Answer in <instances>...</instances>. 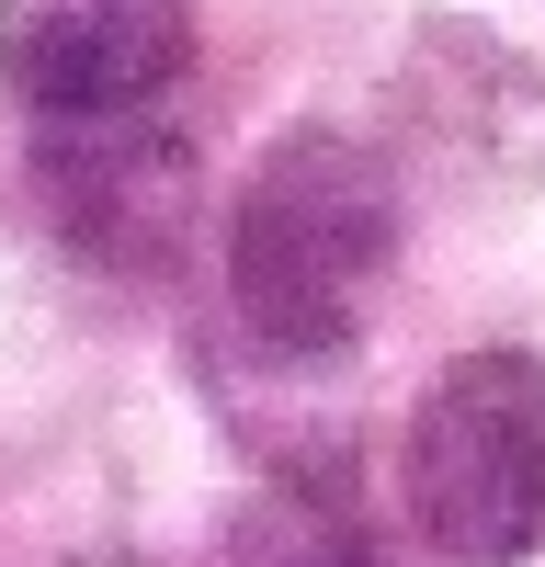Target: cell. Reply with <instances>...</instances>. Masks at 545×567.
<instances>
[{
  "label": "cell",
  "mask_w": 545,
  "mask_h": 567,
  "mask_svg": "<svg viewBox=\"0 0 545 567\" xmlns=\"http://www.w3.org/2000/svg\"><path fill=\"white\" fill-rule=\"evenodd\" d=\"M194 69V0H0V91L34 125L148 114Z\"/></svg>",
  "instance_id": "cell-3"
},
{
  "label": "cell",
  "mask_w": 545,
  "mask_h": 567,
  "mask_svg": "<svg viewBox=\"0 0 545 567\" xmlns=\"http://www.w3.org/2000/svg\"><path fill=\"white\" fill-rule=\"evenodd\" d=\"M409 523L443 567H523L545 545V363L466 352L409 420Z\"/></svg>",
  "instance_id": "cell-2"
},
{
  "label": "cell",
  "mask_w": 545,
  "mask_h": 567,
  "mask_svg": "<svg viewBox=\"0 0 545 567\" xmlns=\"http://www.w3.org/2000/svg\"><path fill=\"white\" fill-rule=\"evenodd\" d=\"M34 182L91 261H160L194 205V148L160 136L148 114H91V125H45Z\"/></svg>",
  "instance_id": "cell-4"
},
{
  "label": "cell",
  "mask_w": 545,
  "mask_h": 567,
  "mask_svg": "<svg viewBox=\"0 0 545 567\" xmlns=\"http://www.w3.org/2000/svg\"><path fill=\"white\" fill-rule=\"evenodd\" d=\"M398 261V182L387 159L341 125H296L272 136L261 171L239 182V216H227V284H239L250 341L330 363L363 341L376 318V284Z\"/></svg>",
  "instance_id": "cell-1"
},
{
  "label": "cell",
  "mask_w": 545,
  "mask_h": 567,
  "mask_svg": "<svg viewBox=\"0 0 545 567\" xmlns=\"http://www.w3.org/2000/svg\"><path fill=\"white\" fill-rule=\"evenodd\" d=\"M250 567H398L376 534H363V511L341 499V488H318V477H296V488H272L261 511H250Z\"/></svg>",
  "instance_id": "cell-5"
}]
</instances>
